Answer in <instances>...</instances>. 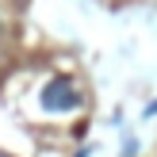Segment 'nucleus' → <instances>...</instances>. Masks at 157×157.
Wrapping results in <instances>:
<instances>
[{"mask_svg":"<svg viewBox=\"0 0 157 157\" xmlns=\"http://www.w3.org/2000/svg\"><path fill=\"white\" fill-rule=\"evenodd\" d=\"M0 157H8V153H4V150H0Z\"/></svg>","mask_w":157,"mask_h":157,"instance_id":"nucleus-2","label":"nucleus"},{"mask_svg":"<svg viewBox=\"0 0 157 157\" xmlns=\"http://www.w3.org/2000/svg\"><path fill=\"white\" fill-rule=\"evenodd\" d=\"M38 104H42V111L61 115V111H77V107L84 104V96H81V88H77L69 77H54V81H46Z\"/></svg>","mask_w":157,"mask_h":157,"instance_id":"nucleus-1","label":"nucleus"}]
</instances>
